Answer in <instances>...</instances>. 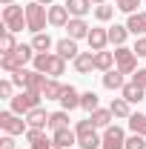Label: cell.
I'll return each mask as SVG.
<instances>
[{"mask_svg":"<svg viewBox=\"0 0 146 149\" xmlns=\"http://www.w3.org/2000/svg\"><path fill=\"white\" fill-rule=\"evenodd\" d=\"M69 126V112L66 109H60V112H52L49 115V129L57 132V129H66Z\"/></svg>","mask_w":146,"mask_h":149,"instance_id":"cell-27","label":"cell"},{"mask_svg":"<svg viewBox=\"0 0 146 149\" xmlns=\"http://www.w3.org/2000/svg\"><path fill=\"white\" fill-rule=\"evenodd\" d=\"M3 29H9V32H23V29H29V23H26V9L23 6H3Z\"/></svg>","mask_w":146,"mask_h":149,"instance_id":"cell-7","label":"cell"},{"mask_svg":"<svg viewBox=\"0 0 146 149\" xmlns=\"http://www.w3.org/2000/svg\"><path fill=\"white\" fill-rule=\"evenodd\" d=\"M0 149H17L15 146V135H3L0 138Z\"/></svg>","mask_w":146,"mask_h":149,"instance_id":"cell-39","label":"cell"},{"mask_svg":"<svg viewBox=\"0 0 146 149\" xmlns=\"http://www.w3.org/2000/svg\"><path fill=\"white\" fill-rule=\"evenodd\" d=\"M92 3H95V6H100V3H106V0H92Z\"/></svg>","mask_w":146,"mask_h":149,"instance_id":"cell-43","label":"cell"},{"mask_svg":"<svg viewBox=\"0 0 146 149\" xmlns=\"http://www.w3.org/2000/svg\"><path fill=\"white\" fill-rule=\"evenodd\" d=\"M109 109H112L115 118H132V109H129V100H126V97H112Z\"/></svg>","mask_w":146,"mask_h":149,"instance_id":"cell-26","label":"cell"},{"mask_svg":"<svg viewBox=\"0 0 146 149\" xmlns=\"http://www.w3.org/2000/svg\"><path fill=\"white\" fill-rule=\"evenodd\" d=\"M15 49H17V43H15V32L3 29V35H0V55H12Z\"/></svg>","mask_w":146,"mask_h":149,"instance_id":"cell-30","label":"cell"},{"mask_svg":"<svg viewBox=\"0 0 146 149\" xmlns=\"http://www.w3.org/2000/svg\"><path fill=\"white\" fill-rule=\"evenodd\" d=\"M26 141H29L32 149H52L55 146V138H46L43 129H29L26 132Z\"/></svg>","mask_w":146,"mask_h":149,"instance_id":"cell-12","label":"cell"},{"mask_svg":"<svg viewBox=\"0 0 146 149\" xmlns=\"http://www.w3.org/2000/svg\"><path fill=\"white\" fill-rule=\"evenodd\" d=\"M0 3H3V6H12V3H15V0H0Z\"/></svg>","mask_w":146,"mask_h":149,"instance_id":"cell-42","label":"cell"},{"mask_svg":"<svg viewBox=\"0 0 146 149\" xmlns=\"http://www.w3.org/2000/svg\"><path fill=\"white\" fill-rule=\"evenodd\" d=\"M60 106L66 112H72L80 106V92L74 89V86H63V95H60Z\"/></svg>","mask_w":146,"mask_h":149,"instance_id":"cell-17","label":"cell"},{"mask_svg":"<svg viewBox=\"0 0 146 149\" xmlns=\"http://www.w3.org/2000/svg\"><path fill=\"white\" fill-rule=\"evenodd\" d=\"M0 97H6V100L15 97V83H12V77H9V80H0Z\"/></svg>","mask_w":146,"mask_h":149,"instance_id":"cell-37","label":"cell"},{"mask_svg":"<svg viewBox=\"0 0 146 149\" xmlns=\"http://www.w3.org/2000/svg\"><path fill=\"white\" fill-rule=\"evenodd\" d=\"M63 6L69 9L72 17H86V15L92 12V0H66Z\"/></svg>","mask_w":146,"mask_h":149,"instance_id":"cell-19","label":"cell"},{"mask_svg":"<svg viewBox=\"0 0 146 149\" xmlns=\"http://www.w3.org/2000/svg\"><path fill=\"white\" fill-rule=\"evenodd\" d=\"M46 80H49V74L37 72V69H17V72H12V83L20 86V89H29V92H43Z\"/></svg>","mask_w":146,"mask_h":149,"instance_id":"cell-2","label":"cell"},{"mask_svg":"<svg viewBox=\"0 0 146 149\" xmlns=\"http://www.w3.org/2000/svg\"><path fill=\"white\" fill-rule=\"evenodd\" d=\"M74 69H77V74H89L95 69V52H80L74 57Z\"/></svg>","mask_w":146,"mask_h":149,"instance_id":"cell-21","label":"cell"},{"mask_svg":"<svg viewBox=\"0 0 146 149\" xmlns=\"http://www.w3.org/2000/svg\"><path fill=\"white\" fill-rule=\"evenodd\" d=\"M32 63H35L37 72L49 74V77H60V74L66 72V60L57 55V52H37Z\"/></svg>","mask_w":146,"mask_h":149,"instance_id":"cell-1","label":"cell"},{"mask_svg":"<svg viewBox=\"0 0 146 149\" xmlns=\"http://www.w3.org/2000/svg\"><path fill=\"white\" fill-rule=\"evenodd\" d=\"M115 63H117V72H120V74H135V66H138L135 49L117 46V49H115Z\"/></svg>","mask_w":146,"mask_h":149,"instance_id":"cell-9","label":"cell"},{"mask_svg":"<svg viewBox=\"0 0 146 149\" xmlns=\"http://www.w3.org/2000/svg\"><path fill=\"white\" fill-rule=\"evenodd\" d=\"M135 55L146 57V37H138V40H135Z\"/></svg>","mask_w":146,"mask_h":149,"instance_id":"cell-38","label":"cell"},{"mask_svg":"<svg viewBox=\"0 0 146 149\" xmlns=\"http://www.w3.org/2000/svg\"><path fill=\"white\" fill-rule=\"evenodd\" d=\"M26 123H29V129H46L49 126V112L43 109V106H37L26 115Z\"/></svg>","mask_w":146,"mask_h":149,"instance_id":"cell-14","label":"cell"},{"mask_svg":"<svg viewBox=\"0 0 146 149\" xmlns=\"http://www.w3.org/2000/svg\"><path fill=\"white\" fill-rule=\"evenodd\" d=\"M29 60H35V46H32V43H29V46L23 43V46H17L12 55H3V57H0V66H3V72L12 74V72H17V69H26Z\"/></svg>","mask_w":146,"mask_h":149,"instance_id":"cell-3","label":"cell"},{"mask_svg":"<svg viewBox=\"0 0 146 149\" xmlns=\"http://www.w3.org/2000/svg\"><path fill=\"white\" fill-rule=\"evenodd\" d=\"M0 129L6 135H23V132H29V123L17 112H0Z\"/></svg>","mask_w":146,"mask_h":149,"instance_id":"cell-8","label":"cell"},{"mask_svg":"<svg viewBox=\"0 0 146 149\" xmlns=\"http://www.w3.org/2000/svg\"><path fill=\"white\" fill-rule=\"evenodd\" d=\"M55 49H57V55L63 57V60H74V57L80 55V52H77V40H72V37H63V40H57Z\"/></svg>","mask_w":146,"mask_h":149,"instance_id":"cell-15","label":"cell"},{"mask_svg":"<svg viewBox=\"0 0 146 149\" xmlns=\"http://www.w3.org/2000/svg\"><path fill=\"white\" fill-rule=\"evenodd\" d=\"M135 83H140L146 89V69H138V74H135Z\"/></svg>","mask_w":146,"mask_h":149,"instance_id":"cell-40","label":"cell"},{"mask_svg":"<svg viewBox=\"0 0 146 149\" xmlns=\"http://www.w3.org/2000/svg\"><path fill=\"white\" fill-rule=\"evenodd\" d=\"M143 86H140V83H135V80H132V83H126V86H123V89H120V95H123V97H126L129 103H140V100H143Z\"/></svg>","mask_w":146,"mask_h":149,"instance_id":"cell-22","label":"cell"},{"mask_svg":"<svg viewBox=\"0 0 146 149\" xmlns=\"http://www.w3.org/2000/svg\"><path fill=\"white\" fill-rule=\"evenodd\" d=\"M126 37H129V29H126V26H117V23H115V26L109 29V43L115 46V49H117V46H123V43H126Z\"/></svg>","mask_w":146,"mask_h":149,"instance_id":"cell-29","label":"cell"},{"mask_svg":"<svg viewBox=\"0 0 146 149\" xmlns=\"http://www.w3.org/2000/svg\"><path fill=\"white\" fill-rule=\"evenodd\" d=\"M37 3H43V6H52V3H55V0H37Z\"/></svg>","mask_w":146,"mask_h":149,"instance_id":"cell-41","label":"cell"},{"mask_svg":"<svg viewBox=\"0 0 146 149\" xmlns=\"http://www.w3.org/2000/svg\"><path fill=\"white\" fill-rule=\"evenodd\" d=\"M89 118H92V123H95L97 129H106V126H112V118H115V115H112V109H95Z\"/></svg>","mask_w":146,"mask_h":149,"instance_id":"cell-25","label":"cell"},{"mask_svg":"<svg viewBox=\"0 0 146 149\" xmlns=\"http://www.w3.org/2000/svg\"><path fill=\"white\" fill-rule=\"evenodd\" d=\"M52 138H55L57 146H63V149H69V146H74V143H77V132H72L69 126H66V129L52 132Z\"/></svg>","mask_w":146,"mask_h":149,"instance_id":"cell-20","label":"cell"},{"mask_svg":"<svg viewBox=\"0 0 146 149\" xmlns=\"http://www.w3.org/2000/svg\"><path fill=\"white\" fill-rule=\"evenodd\" d=\"M40 100H43V95L40 92H29V89H20L15 97H12V112H17V115H29L32 109L40 106Z\"/></svg>","mask_w":146,"mask_h":149,"instance_id":"cell-5","label":"cell"},{"mask_svg":"<svg viewBox=\"0 0 146 149\" xmlns=\"http://www.w3.org/2000/svg\"><path fill=\"white\" fill-rule=\"evenodd\" d=\"M126 29L132 32V35L143 37V35H146V12H135V15H129V20H126Z\"/></svg>","mask_w":146,"mask_h":149,"instance_id":"cell-18","label":"cell"},{"mask_svg":"<svg viewBox=\"0 0 146 149\" xmlns=\"http://www.w3.org/2000/svg\"><path fill=\"white\" fill-rule=\"evenodd\" d=\"M66 32H69V37H72V40H80V37H89V23H86V20L83 17H72L69 20V26H66Z\"/></svg>","mask_w":146,"mask_h":149,"instance_id":"cell-16","label":"cell"},{"mask_svg":"<svg viewBox=\"0 0 146 149\" xmlns=\"http://www.w3.org/2000/svg\"><path fill=\"white\" fill-rule=\"evenodd\" d=\"M115 6L120 12H126V15H135V9L140 6V0H115Z\"/></svg>","mask_w":146,"mask_h":149,"instance_id":"cell-36","label":"cell"},{"mask_svg":"<svg viewBox=\"0 0 146 149\" xmlns=\"http://www.w3.org/2000/svg\"><path fill=\"white\" fill-rule=\"evenodd\" d=\"M100 149H126V135L120 126H106L103 129V146Z\"/></svg>","mask_w":146,"mask_h":149,"instance_id":"cell-10","label":"cell"},{"mask_svg":"<svg viewBox=\"0 0 146 149\" xmlns=\"http://www.w3.org/2000/svg\"><path fill=\"white\" fill-rule=\"evenodd\" d=\"M112 15H115V9H112V6H106V3L95 6V17L100 20V23H106V20H112Z\"/></svg>","mask_w":146,"mask_h":149,"instance_id":"cell-34","label":"cell"},{"mask_svg":"<svg viewBox=\"0 0 146 149\" xmlns=\"http://www.w3.org/2000/svg\"><path fill=\"white\" fill-rule=\"evenodd\" d=\"M26 23H29V32H35L40 35L43 29H46V23H49V9L43 6V3H29L26 6Z\"/></svg>","mask_w":146,"mask_h":149,"instance_id":"cell-6","label":"cell"},{"mask_svg":"<svg viewBox=\"0 0 146 149\" xmlns=\"http://www.w3.org/2000/svg\"><path fill=\"white\" fill-rule=\"evenodd\" d=\"M97 103H100V97H97V95L92 92V89H89V92H83V95H80V109H86L89 115H92L95 109H100Z\"/></svg>","mask_w":146,"mask_h":149,"instance_id":"cell-32","label":"cell"},{"mask_svg":"<svg viewBox=\"0 0 146 149\" xmlns=\"http://www.w3.org/2000/svg\"><path fill=\"white\" fill-rule=\"evenodd\" d=\"M103 86L109 89V92H115V89H123L126 83H123V74L117 72V69H109V72L103 74Z\"/></svg>","mask_w":146,"mask_h":149,"instance_id":"cell-24","label":"cell"},{"mask_svg":"<svg viewBox=\"0 0 146 149\" xmlns=\"http://www.w3.org/2000/svg\"><path fill=\"white\" fill-rule=\"evenodd\" d=\"M74 132H77V146L80 149H100L103 146V135H97V126L92 123V118L77 120Z\"/></svg>","mask_w":146,"mask_h":149,"instance_id":"cell-4","label":"cell"},{"mask_svg":"<svg viewBox=\"0 0 146 149\" xmlns=\"http://www.w3.org/2000/svg\"><path fill=\"white\" fill-rule=\"evenodd\" d=\"M69 20H72V15H69L66 6H55V3L49 6V26H55V29H66Z\"/></svg>","mask_w":146,"mask_h":149,"instance_id":"cell-11","label":"cell"},{"mask_svg":"<svg viewBox=\"0 0 146 149\" xmlns=\"http://www.w3.org/2000/svg\"><path fill=\"white\" fill-rule=\"evenodd\" d=\"M86 40H89V49H92V52H103L106 43H109V29H100V26H97V29H92V32H89Z\"/></svg>","mask_w":146,"mask_h":149,"instance_id":"cell-13","label":"cell"},{"mask_svg":"<svg viewBox=\"0 0 146 149\" xmlns=\"http://www.w3.org/2000/svg\"><path fill=\"white\" fill-rule=\"evenodd\" d=\"M112 63H115V52H95V69H100V72H109Z\"/></svg>","mask_w":146,"mask_h":149,"instance_id":"cell-28","label":"cell"},{"mask_svg":"<svg viewBox=\"0 0 146 149\" xmlns=\"http://www.w3.org/2000/svg\"><path fill=\"white\" fill-rule=\"evenodd\" d=\"M126 149H146V138H143V135H135V132H132V135L126 138Z\"/></svg>","mask_w":146,"mask_h":149,"instance_id":"cell-35","label":"cell"},{"mask_svg":"<svg viewBox=\"0 0 146 149\" xmlns=\"http://www.w3.org/2000/svg\"><path fill=\"white\" fill-rule=\"evenodd\" d=\"M129 129L135 132V135H143V138H146V115L132 112V118H129Z\"/></svg>","mask_w":146,"mask_h":149,"instance_id":"cell-31","label":"cell"},{"mask_svg":"<svg viewBox=\"0 0 146 149\" xmlns=\"http://www.w3.org/2000/svg\"><path fill=\"white\" fill-rule=\"evenodd\" d=\"M32 46H35V52H49V49H52L55 43H52V37L46 35V32H40V35H35Z\"/></svg>","mask_w":146,"mask_h":149,"instance_id":"cell-33","label":"cell"},{"mask_svg":"<svg viewBox=\"0 0 146 149\" xmlns=\"http://www.w3.org/2000/svg\"><path fill=\"white\" fill-rule=\"evenodd\" d=\"M43 97H46V100H60V95H63V83H60V80H57V77H49V80H46V86H43Z\"/></svg>","mask_w":146,"mask_h":149,"instance_id":"cell-23","label":"cell"}]
</instances>
